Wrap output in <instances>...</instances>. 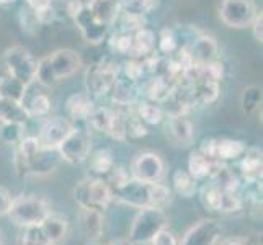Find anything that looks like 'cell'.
Returning <instances> with one entry per match:
<instances>
[{
    "label": "cell",
    "mask_w": 263,
    "mask_h": 245,
    "mask_svg": "<svg viewBox=\"0 0 263 245\" xmlns=\"http://www.w3.org/2000/svg\"><path fill=\"white\" fill-rule=\"evenodd\" d=\"M111 192L113 199L131 208H138V210H144V208L164 210L172 199V190L162 181L146 183V181L129 178L123 185L111 188Z\"/></svg>",
    "instance_id": "obj_1"
},
{
    "label": "cell",
    "mask_w": 263,
    "mask_h": 245,
    "mask_svg": "<svg viewBox=\"0 0 263 245\" xmlns=\"http://www.w3.org/2000/svg\"><path fill=\"white\" fill-rule=\"evenodd\" d=\"M80 66H82V58L79 56V52L72 49H58L38 61L34 82L44 87H51L61 80L72 77Z\"/></svg>",
    "instance_id": "obj_2"
},
{
    "label": "cell",
    "mask_w": 263,
    "mask_h": 245,
    "mask_svg": "<svg viewBox=\"0 0 263 245\" xmlns=\"http://www.w3.org/2000/svg\"><path fill=\"white\" fill-rule=\"evenodd\" d=\"M74 199L82 210L105 213L113 201V192L103 178L88 177L74 186Z\"/></svg>",
    "instance_id": "obj_3"
},
{
    "label": "cell",
    "mask_w": 263,
    "mask_h": 245,
    "mask_svg": "<svg viewBox=\"0 0 263 245\" xmlns=\"http://www.w3.org/2000/svg\"><path fill=\"white\" fill-rule=\"evenodd\" d=\"M120 74L121 64H118L113 59L103 58L93 62L85 70V92L93 98L108 97Z\"/></svg>",
    "instance_id": "obj_4"
},
{
    "label": "cell",
    "mask_w": 263,
    "mask_h": 245,
    "mask_svg": "<svg viewBox=\"0 0 263 245\" xmlns=\"http://www.w3.org/2000/svg\"><path fill=\"white\" fill-rule=\"evenodd\" d=\"M165 228H168V219L164 210L144 208V210H139V213L134 217L128 240L134 245L151 243L154 237Z\"/></svg>",
    "instance_id": "obj_5"
},
{
    "label": "cell",
    "mask_w": 263,
    "mask_h": 245,
    "mask_svg": "<svg viewBox=\"0 0 263 245\" xmlns=\"http://www.w3.org/2000/svg\"><path fill=\"white\" fill-rule=\"evenodd\" d=\"M51 213V208L46 199L40 196H18L13 198V203L8 217L18 228H28V225H38L43 222V219Z\"/></svg>",
    "instance_id": "obj_6"
},
{
    "label": "cell",
    "mask_w": 263,
    "mask_h": 245,
    "mask_svg": "<svg viewBox=\"0 0 263 245\" xmlns=\"http://www.w3.org/2000/svg\"><path fill=\"white\" fill-rule=\"evenodd\" d=\"M61 156L58 149H46V147H40L33 156L28 159H23L22 156H18L15 152L13 157V167L18 177H30V175H48L51 172L58 168Z\"/></svg>",
    "instance_id": "obj_7"
},
{
    "label": "cell",
    "mask_w": 263,
    "mask_h": 245,
    "mask_svg": "<svg viewBox=\"0 0 263 245\" xmlns=\"http://www.w3.org/2000/svg\"><path fill=\"white\" fill-rule=\"evenodd\" d=\"M2 64L7 70V76L15 77L25 85L34 84L38 61L25 46L16 44V46L8 48L2 56Z\"/></svg>",
    "instance_id": "obj_8"
},
{
    "label": "cell",
    "mask_w": 263,
    "mask_h": 245,
    "mask_svg": "<svg viewBox=\"0 0 263 245\" xmlns=\"http://www.w3.org/2000/svg\"><path fill=\"white\" fill-rule=\"evenodd\" d=\"M258 15L255 0H222L219 8L221 22L229 28H247Z\"/></svg>",
    "instance_id": "obj_9"
},
{
    "label": "cell",
    "mask_w": 263,
    "mask_h": 245,
    "mask_svg": "<svg viewBox=\"0 0 263 245\" xmlns=\"http://www.w3.org/2000/svg\"><path fill=\"white\" fill-rule=\"evenodd\" d=\"M129 175L131 178L146 183H159L165 177V162L156 152H139L131 160Z\"/></svg>",
    "instance_id": "obj_10"
},
{
    "label": "cell",
    "mask_w": 263,
    "mask_h": 245,
    "mask_svg": "<svg viewBox=\"0 0 263 245\" xmlns=\"http://www.w3.org/2000/svg\"><path fill=\"white\" fill-rule=\"evenodd\" d=\"M58 152L62 160L72 163V165L84 163L92 152V136L88 131L74 126L72 133L58 147Z\"/></svg>",
    "instance_id": "obj_11"
},
{
    "label": "cell",
    "mask_w": 263,
    "mask_h": 245,
    "mask_svg": "<svg viewBox=\"0 0 263 245\" xmlns=\"http://www.w3.org/2000/svg\"><path fill=\"white\" fill-rule=\"evenodd\" d=\"M222 237V225L214 219H201L190 228L180 245H217Z\"/></svg>",
    "instance_id": "obj_12"
},
{
    "label": "cell",
    "mask_w": 263,
    "mask_h": 245,
    "mask_svg": "<svg viewBox=\"0 0 263 245\" xmlns=\"http://www.w3.org/2000/svg\"><path fill=\"white\" fill-rule=\"evenodd\" d=\"M72 129H74V123H72L69 118H64V116L48 118V120L43 123L40 134H38L40 144L46 149H58L62 144V141L72 133Z\"/></svg>",
    "instance_id": "obj_13"
},
{
    "label": "cell",
    "mask_w": 263,
    "mask_h": 245,
    "mask_svg": "<svg viewBox=\"0 0 263 245\" xmlns=\"http://www.w3.org/2000/svg\"><path fill=\"white\" fill-rule=\"evenodd\" d=\"M74 22L77 25L79 31L82 33L84 40L90 44H100L106 40L108 31H110V26L102 23L98 18L92 13V10L84 4V7L76 13Z\"/></svg>",
    "instance_id": "obj_14"
},
{
    "label": "cell",
    "mask_w": 263,
    "mask_h": 245,
    "mask_svg": "<svg viewBox=\"0 0 263 245\" xmlns=\"http://www.w3.org/2000/svg\"><path fill=\"white\" fill-rule=\"evenodd\" d=\"M261 149L258 147H247L239 162L237 174L240 177L242 185H253L261 183Z\"/></svg>",
    "instance_id": "obj_15"
},
{
    "label": "cell",
    "mask_w": 263,
    "mask_h": 245,
    "mask_svg": "<svg viewBox=\"0 0 263 245\" xmlns=\"http://www.w3.org/2000/svg\"><path fill=\"white\" fill-rule=\"evenodd\" d=\"M165 134L175 146H190L195 139V126L188 115L165 118Z\"/></svg>",
    "instance_id": "obj_16"
},
{
    "label": "cell",
    "mask_w": 263,
    "mask_h": 245,
    "mask_svg": "<svg viewBox=\"0 0 263 245\" xmlns=\"http://www.w3.org/2000/svg\"><path fill=\"white\" fill-rule=\"evenodd\" d=\"M108 97H110L113 106H134L141 100V84L120 74Z\"/></svg>",
    "instance_id": "obj_17"
},
{
    "label": "cell",
    "mask_w": 263,
    "mask_h": 245,
    "mask_svg": "<svg viewBox=\"0 0 263 245\" xmlns=\"http://www.w3.org/2000/svg\"><path fill=\"white\" fill-rule=\"evenodd\" d=\"M40 228L51 245H61L67 239L70 232V222L66 216L58 213H49L40 224Z\"/></svg>",
    "instance_id": "obj_18"
},
{
    "label": "cell",
    "mask_w": 263,
    "mask_h": 245,
    "mask_svg": "<svg viewBox=\"0 0 263 245\" xmlns=\"http://www.w3.org/2000/svg\"><path fill=\"white\" fill-rule=\"evenodd\" d=\"M186 46L190 52H192L195 62H199V64L217 59V54H219V44H217L216 38L211 34L198 33Z\"/></svg>",
    "instance_id": "obj_19"
},
{
    "label": "cell",
    "mask_w": 263,
    "mask_h": 245,
    "mask_svg": "<svg viewBox=\"0 0 263 245\" xmlns=\"http://www.w3.org/2000/svg\"><path fill=\"white\" fill-rule=\"evenodd\" d=\"M95 106H97V103H95L93 97H90L87 92H79V93H74L67 98L66 113L69 116V120L80 123V121L88 120V116L92 115Z\"/></svg>",
    "instance_id": "obj_20"
},
{
    "label": "cell",
    "mask_w": 263,
    "mask_h": 245,
    "mask_svg": "<svg viewBox=\"0 0 263 245\" xmlns=\"http://www.w3.org/2000/svg\"><path fill=\"white\" fill-rule=\"evenodd\" d=\"M208 180L214 183L217 188H221L222 192H240L242 188L239 174L226 162H217Z\"/></svg>",
    "instance_id": "obj_21"
},
{
    "label": "cell",
    "mask_w": 263,
    "mask_h": 245,
    "mask_svg": "<svg viewBox=\"0 0 263 245\" xmlns=\"http://www.w3.org/2000/svg\"><path fill=\"white\" fill-rule=\"evenodd\" d=\"M156 43H157V34L154 33L149 26H144V28L133 33L129 58L144 59L151 56V54L156 52Z\"/></svg>",
    "instance_id": "obj_22"
},
{
    "label": "cell",
    "mask_w": 263,
    "mask_h": 245,
    "mask_svg": "<svg viewBox=\"0 0 263 245\" xmlns=\"http://www.w3.org/2000/svg\"><path fill=\"white\" fill-rule=\"evenodd\" d=\"M172 90H174V87H172L165 79L157 77V76H151L146 80H142L141 97L149 100V102L160 105L162 102H165V100L168 98Z\"/></svg>",
    "instance_id": "obj_23"
},
{
    "label": "cell",
    "mask_w": 263,
    "mask_h": 245,
    "mask_svg": "<svg viewBox=\"0 0 263 245\" xmlns=\"http://www.w3.org/2000/svg\"><path fill=\"white\" fill-rule=\"evenodd\" d=\"M87 160H88L90 174H92V177H97V178H105L111 172V168L116 165L113 152L106 147L98 149L95 152H90Z\"/></svg>",
    "instance_id": "obj_24"
},
{
    "label": "cell",
    "mask_w": 263,
    "mask_h": 245,
    "mask_svg": "<svg viewBox=\"0 0 263 245\" xmlns=\"http://www.w3.org/2000/svg\"><path fill=\"white\" fill-rule=\"evenodd\" d=\"M247 149V144L239 139L221 138L216 139V160L217 162H231L239 160Z\"/></svg>",
    "instance_id": "obj_25"
},
{
    "label": "cell",
    "mask_w": 263,
    "mask_h": 245,
    "mask_svg": "<svg viewBox=\"0 0 263 245\" xmlns=\"http://www.w3.org/2000/svg\"><path fill=\"white\" fill-rule=\"evenodd\" d=\"M87 7L100 22L108 26H113L118 15L121 13L120 0H90Z\"/></svg>",
    "instance_id": "obj_26"
},
{
    "label": "cell",
    "mask_w": 263,
    "mask_h": 245,
    "mask_svg": "<svg viewBox=\"0 0 263 245\" xmlns=\"http://www.w3.org/2000/svg\"><path fill=\"white\" fill-rule=\"evenodd\" d=\"M80 221H82V231L87 240H100L103 235L105 228V217L102 211L97 210H82L80 214Z\"/></svg>",
    "instance_id": "obj_27"
},
{
    "label": "cell",
    "mask_w": 263,
    "mask_h": 245,
    "mask_svg": "<svg viewBox=\"0 0 263 245\" xmlns=\"http://www.w3.org/2000/svg\"><path fill=\"white\" fill-rule=\"evenodd\" d=\"M216 163H217V160H213L208 156H204L201 150L195 149V150H192L190 159H188V172H190V175L198 181L208 180L211 175L213 168L216 167Z\"/></svg>",
    "instance_id": "obj_28"
},
{
    "label": "cell",
    "mask_w": 263,
    "mask_h": 245,
    "mask_svg": "<svg viewBox=\"0 0 263 245\" xmlns=\"http://www.w3.org/2000/svg\"><path fill=\"white\" fill-rule=\"evenodd\" d=\"M22 105L30 118L46 116L51 111L49 97L41 92H30V88H26V93L22 100Z\"/></svg>",
    "instance_id": "obj_29"
},
{
    "label": "cell",
    "mask_w": 263,
    "mask_h": 245,
    "mask_svg": "<svg viewBox=\"0 0 263 245\" xmlns=\"http://www.w3.org/2000/svg\"><path fill=\"white\" fill-rule=\"evenodd\" d=\"M30 116L25 111L22 102L0 97V123H16L25 126Z\"/></svg>",
    "instance_id": "obj_30"
},
{
    "label": "cell",
    "mask_w": 263,
    "mask_h": 245,
    "mask_svg": "<svg viewBox=\"0 0 263 245\" xmlns=\"http://www.w3.org/2000/svg\"><path fill=\"white\" fill-rule=\"evenodd\" d=\"M134 113L138 115L147 126L160 124L165 120V115H164V110H162V106L159 103L149 102V100H146V98L139 100V102L134 105Z\"/></svg>",
    "instance_id": "obj_31"
},
{
    "label": "cell",
    "mask_w": 263,
    "mask_h": 245,
    "mask_svg": "<svg viewBox=\"0 0 263 245\" xmlns=\"http://www.w3.org/2000/svg\"><path fill=\"white\" fill-rule=\"evenodd\" d=\"M172 186L181 198H192L198 193V180L190 175L188 170H175L172 175Z\"/></svg>",
    "instance_id": "obj_32"
},
{
    "label": "cell",
    "mask_w": 263,
    "mask_h": 245,
    "mask_svg": "<svg viewBox=\"0 0 263 245\" xmlns=\"http://www.w3.org/2000/svg\"><path fill=\"white\" fill-rule=\"evenodd\" d=\"M178 48H180V36L177 34L175 30L164 28L159 31L157 43H156V52H159L160 56L170 58Z\"/></svg>",
    "instance_id": "obj_33"
},
{
    "label": "cell",
    "mask_w": 263,
    "mask_h": 245,
    "mask_svg": "<svg viewBox=\"0 0 263 245\" xmlns=\"http://www.w3.org/2000/svg\"><path fill=\"white\" fill-rule=\"evenodd\" d=\"M222 190L217 188L214 183L208 181L201 188H199V199H201V204L206 208L208 211L211 213H219L221 201H222Z\"/></svg>",
    "instance_id": "obj_34"
},
{
    "label": "cell",
    "mask_w": 263,
    "mask_h": 245,
    "mask_svg": "<svg viewBox=\"0 0 263 245\" xmlns=\"http://www.w3.org/2000/svg\"><path fill=\"white\" fill-rule=\"evenodd\" d=\"M26 88L28 85H25L23 82L16 80L12 76H4L0 77V97L2 98H10L15 100V102H22Z\"/></svg>",
    "instance_id": "obj_35"
},
{
    "label": "cell",
    "mask_w": 263,
    "mask_h": 245,
    "mask_svg": "<svg viewBox=\"0 0 263 245\" xmlns=\"http://www.w3.org/2000/svg\"><path fill=\"white\" fill-rule=\"evenodd\" d=\"M131 44H133V33L116 31L110 34V38L106 40L108 49L113 54H118V56H129Z\"/></svg>",
    "instance_id": "obj_36"
},
{
    "label": "cell",
    "mask_w": 263,
    "mask_h": 245,
    "mask_svg": "<svg viewBox=\"0 0 263 245\" xmlns=\"http://www.w3.org/2000/svg\"><path fill=\"white\" fill-rule=\"evenodd\" d=\"M116 23H118V31H123V33H136L138 30L144 28V26H147L146 16L128 13V12H121L118 15L116 22L113 25Z\"/></svg>",
    "instance_id": "obj_37"
},
{
    "label": "cell",
    "mask_w": 263,
    "mask_h": 245,
    "mask_svg": "<svg viewBox=\"0 0 263 245\" xmlns=\"http://www.w3.org/2000/svg\"><path fill=\"white\" fill-rule=\"evenodd\" d=\"M240 105L243 113L252 115L258 110H261V88L257 85H250L242 92Z\"/></svg>",
    "instance_id": "obj_38"
},
{
    "label": "cell",
    "mask_w": 263,
    "mask_h": 245,
    "mask_svg": "<svg viewBox=\"0 0 263 245\" xmlns=\"http://www.w3.org/2000/svg\"><path fill=\"white\" fill-rule=\"evenodd\" d=\"M16 245H51L48 239L38 225H28V228H22L20 234L16 237Z\"/></svg>",
    "instance_id": "obj_39"
},
{
    "label": "cell",
    "mask_w": 263,
    "mask_h": 245,
    "mask_svg": "<svg viewBox=\"0 0 263 245\" xmlns=\"http://www.w3.org/2000/svg\"><path fill=\"white\" fill-rule=\"evenodd\" d=\"M121 76L133 80V82H138V84H141L142 80L147 79V74H146V69H144L142 61L141 59H134V58H129L128 61H124L121 64Z\"/></svg>",
    "instance_id": "obj_40"
},
{
    "label": "cell",
    "mask_w": 263,
    "mask_h": 245,
    "mask_svg": "<svg viewBox=\"0 0 263 245\" xmlns=\"http://www.w3.org/2000/svg\"><path fill=\"white\" fill-rule=\"evenodd\" d=\"M121 12L146 16L157 7V0H120Z\"/></svg>",
    "instance_id": "obj_41"
},
{
    "label": "cell",
    "mask_w": 263,
    "mask_h": 245,
    "mask_svg": "<svg viewBox=\"0 0 263 245\" xmlns=\"http://www.w3.org/2000/svg\"><path fill=\"white\" fill-rule=\"evenodd\" d=\"M126 134L131 136V138H136V139L144 138V136L149 134L147 124L134 113V108L128 113V116H126Z\"/></svg>",
    "instance_id": "obj_42"
},
{
    "label": "cell",
    "mask_w": 263,
    "mask_h": 245,
    "mask_svg": "<svg viewBox=\"0 0 263 245\" xmlns=\"http://www.w3.org/2000/svg\"><path fill=\"white\" fill-rule=\"evenodd\" d=\"M23 129L25 126L23 124H16V123H2L0 124V139L7 144H18L23 138Z\"/></svg>",
    "instance_id": "obj_43"
},
{
    "label": "cell",
    "mask_w": 263,
    "mask_h": 245,
    "mask_svg": "<svg viewBox=\"0 0 263 245\" xmlns=\"http://www.w3.org/2000/svg\"><path fill=\"white\" fill-rule=\"evenodd\" d=\"M20 26H22L23 33H26V34H36L41 28V25L38 22V18H36L34 12L26 5H23L20 8Z\"/></svg>",
    "instance_id": "obj_44"
},
{
    "label": "cell",
    "mask_w": 263,
    "mask_h": 245,
    "mask_svg": "<svg viewBox=\"0 0 263 245\" xmlns=\"http://www.w3.org/2000/svg\"><path fill=\"white\" fill-rule=\"evenodd\" d=\"M152 245H180L177 235L172 232L168 228L162 229L156 237H154V240L151 242Z\"/></svg>",
    "instance_id": "obj_45"
},
{
    "label": "cell",
    "mask_w": 263,
    "mask_h": 245,
    "mask_svg": "<svg viewBox=\"0 0 263 245\" xmlns=\"http://www.w3.org/2000/svg\"><path fill=\"white\" fill-rule=\"evenodd\" d=\"M219 245H260V242L253 235H237V237H228L224 240H219Z\"/></svg>",
    "instance_id": "obj_46"
},
{
    "label": "cell",
    "mask_w": 263,
    "mask_h": 245,
    "mask_svg": "<svg viewBox=\"0 0 263 245\" xmlns=\"http://www.w3.org/2000/svg\"><path fill=\"white\" fill-rule=\"evenodd\" d=\"M12 203H13L12 193L8 192L7 188L0 186V217L8 214V211H10V208H12Z\"/></svg>",
    "instance_id": "obj_47"
},
{
    "label": "cell",
    "mask_w": 263,
    "mask_h": 245,
    "mask_svg": "<svg viewBox=\"0 0 263 245\" xmlns=\"http://www.w3.org/2000/svg\"><path fill=\"white\" fill-rule=\"evenodd\" d=\"M252 31H253V38H255L258 43L263 41V15L261 12H258V15L255 16V20L252 22Z\"/></svg>",
    "instance_id": "obj_48"
},
{
    "label": "cell",
    "mask_w": 263,
    "mask_h": 245,
    "mask_svg": "<svg viewBox=\"0 0 263 245\" xmlns=\"http://www.w3.org/2000/svg\"><path fill=\"white\" fill-rule=\"evenodd\" d=\"M26 7H30L31 10H40V8H44L52 4V0H25Z\"/></svg>",
    "instance_id": "obj_49"
},
{
    "label": "cell",
    "mask_w": 263,
    "mask_h": 245,
    "mask_svg": "<svg viewBox=\"0 0 263 245\" xmlns=\"http://www.w3.org/2000/svg\"><path fill=\"white\" fill-rule=\"evenodd\" d=\"M108 245H134V243H131L128 239H116V240H113L111 243H108Z\"/></svg>",
    "instance_id": "obj_50"
},
{
    "label": "cell",
    "mask_w": 263,
    "mask_h": 245,
    "mask_svg": "<svg viewBox=\"0 0 263 245\" xmlns=\"http://www.w3.org/2000/svg\"><path fill=\"white\" fill-rule=\"evenodd\" d=\"M16 0H0V7H7V5H13Z\"/></svg>",
    "instance_id": "obj_51"
},
{
    "label": "cell",
    "mask_w": 263,
    "mask_h": 245,
    "mask_svg": "<svg viewBox=\"0 0 263 245\" xmlns=\"http://www.w3.org/2000/svg\"><path fill=\"white\" fill-rule=\"evenodd\" d=\"M85 245H108V243H103V242H100V240H87Z\"/></svg>",
    "instance_id": "obj_52"
},
{
    "label": "cell",
    "mask_w": 263,
    "mask_h": 245,
    "mask_svg": "<svg viewBox=\"0 0 263 245\" xmlns=\"http://www.w3.org/2000/svg\"><path fill=\"white\" fill-rule=\"evenodd\" d=\"M0 245H4V239H2V234H0Z\"/></svg>",
    "instance_id": "obj_53"
}]
</instances>
